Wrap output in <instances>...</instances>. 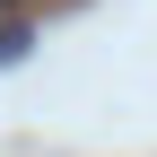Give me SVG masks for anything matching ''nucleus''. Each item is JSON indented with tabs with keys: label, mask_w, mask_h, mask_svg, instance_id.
<instances>
[{
	"label": "nucleus",
	"mask_w": 157,
	"mask_h": 157,
	"mask_svg": "<svg viewBox=\"0 0 157 157\" xmlns=\"http://www.w3.org/2000/svg\"><path fill=\"white\" fill-rule=\"evenodd\" d=\"M0 9H26V0H0Z\"/></svg>",
	"instance_id": "nucleus-1"
}]
</instances>
